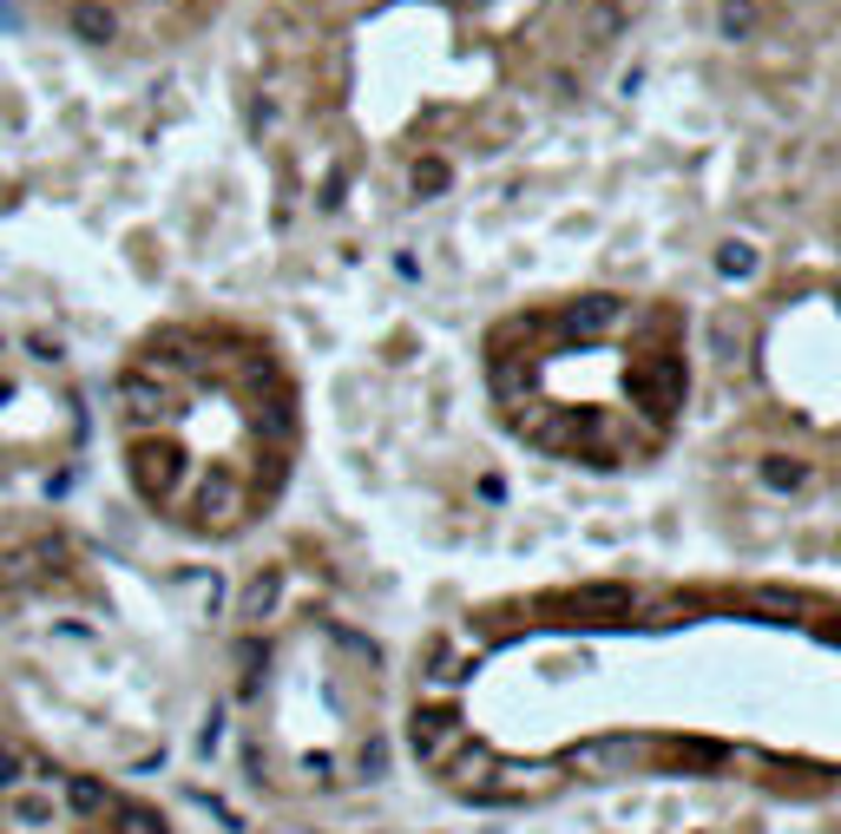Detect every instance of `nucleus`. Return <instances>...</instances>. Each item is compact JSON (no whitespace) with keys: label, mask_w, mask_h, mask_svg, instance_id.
<instances>
[{"label":"nucleus","mask_w":841,"mask_h":834,"mask_svg":"<svg viewBox=\"0 0 841 834\" xmlns=\"http://www.w3.org/2000/svg\"><path fill=\"white\" fill-rule=\"evenodd\" d=\"M408 749H415L420 768H447L461 749H467V723H461V709H415V723H408Z\"/></svg>","instance_id":"obj_1"},{"label":"nucleus","mask_w":841,"mask_h":834,"mask_svg":"<svg viewBox=\"0 0 841 834\" xmlns=\"http://www.w3.org/2000/svg\"><path fill=\"white\" fill-rule=\"evenodd\" d=\"M644 756H651L644 736H592V743H578L560 768H578V775H592V782H619L631 768H644Z\"/></svg>","instance_id":"obj_2"},{"label":"nucleus","mask_w":841,"mask_h":834,"mask_svg":"<svg viewBox=\"0 0 841 834\" xmlns=\"http://www.w3.org/2000/svg\"><path fill=\"white\" fill-rule=\"evenodd\" d=\"M560 782V763H493V775L474 788V802H526V795H553Z\"/></svg>","instance_id":"obj_3"},{"label":"nucleus","mask_w":841,"mask_h":834,"mask_svg":"<svg viewBox=\"0 0 841 834\" xmlns=\"http://www.w3.org/2000/svg\"><path fill=\"white\" fill-rule=\"evenodd\" d=\"M631 388H637V395H651V415H671V408H677V395H684V368H677L671 355H651V361H637V368H631Z\"/></svg>","instance_id":"obj_4"},{"label":"nucleus","mask_w":841,"mask_h":834,"mask_svg":"<svg viewBox=\"0 0 841 834\" xmlns=\"http://www.w3.org/2000/svg\"><path fill=\"white\" fill-rule=\"evenodd\" d=\"M619 309H625L619 296H578V302H565L560 309V322L572 329V336H598V329L619 322Z\"/></svg>","instance_id":"obj_5"},{"label":"nucleus","mask_w":841,"mask_h":834,"mask_svg":"<svg viewBox=\"0 0 841 834\" xmlns=\"http://www.w3.org/2000/svg\"><path fill=\"white\" fill-rule=\"evenodd\" d=\"M277 598H283V572H277V565H264V572L244 585V598H237V618H244V625H264V618L277 612Z\"/></svg>","instance_id":"obj_6"},{"label":"nucleus","mask_w":841,"mask_h":834,"mask_svg":"<svg viewBox=\"0 0 841 834\" xmlns=\"http://www.w3.org/2000/svg\"><path fill=\"white\" fill-rule=\"evenodd\" d=\"M493 763H499V756H493L487 743H467V749H461L454 763L441 768V775H447V788H454V795H474V788H481V782L493 775Z\"/></svg>","instance_id":"obj_7"},{"label":"nucleus","mask_w":841,"mask_h":834,"mask_svg":"<svg viewBox=\"0 0 841 834\" xmlns=\"http://www.w3.org/2000/svg\"><path fill=\"white\" fill-rule=\"evenodd\" d=\"M619 33H625V7H619V0H592V7H585V33H578L585 53H605Z\"/></svg>","instance_id":"obj_8"},{"label":"nucleus","mask_w":841,"mask_h":834,"mask_svg":"<svg viewBox=\"0 0 841 834\" xmlns=\"http://www.w3.org/2000/svg\"><path fill=\"white\" fill-rule=\"evenodd\" d=\"M756 474H763V487L770 493H802L809 487V460H789V454H763Z\"/></svg>","instance_id":"obj_9"},{"label":"nucleus","mask_w":841,"mask_h":834,"mask_svg":"<svg viewBox=\"0 0 841 834\" xmlns=\"http://www.w3.org/2000/svg\"><path fill=\"white\" fill-rule=\"evenodd\" d=\"M631 585H578L572 592V612H631Z\"/></svg>","instance_id":"obj_10"},{"label":"nucleus","mask_w":841,"mask_h":834,"mask_svg":"<svg viewBox=\"0 0 841 834\" xmlns=\"http://www.w3.org/2000/svg\"><path fill=\"white\" fill-rule=\"evenodd\" d=\"M716 33L723 40H750L756 33V0H716Z\"/></svg>","instance_id":"obj_11"},{"label":"nucleus","mask_w":841,"mask_h":834,"mask_svg":"<svg viewBox=\"0 0 841 834\" xmlns=\"http://www.w3.org/2000/svg\"><path fill=\"white\" fill-rule=\"evenodd\" d=\"M415 198H441L447 185H454V171H447V158H415Z\"/></svg>","instance_id":"obj_12"},{"label":"nucleus","mask_w":841,"mask_h":834,"mask_svg":"<svg viewBox=\"0 0 841 834\" xmlns=\"http://www.w3.org/2000/svg\"><path fill=\"white\" fill-rule=\"evenodd\" d=\"M716 277H730V282L756 277V250H750V244H736V237H730V244H723V250H716Z\"/></svg>","instance_id":"obj_13"},{"label":"nucleus","mask_w":841,"mask_h":834,"mask_svg":"<svg viewBox=\"0 0 841 834\" xmlns=\"http://www.w3.org/2000/svg\"><path fill=\"white\" fill-rule=\"evenodd\" d=\"M119 834H171V828H165V815H151V808H139V802H126V808H119Z\"/></svg>","instance_id":"obj_14"},{"label":"nucleus","mask_w":841,"mask_h":834,"mask_svg":"<svg viewBox=\"0 0 841 834\" xmlns=\"http://www.w3.org/2000/svg\"><path fill=\"white\" fill-rule=\"evenodd\" d=\"M427 677H434V684H461V677H467V657H461V651H441V664H434Z\"/></svg>","instance_id":"obj_15"},{"label":"nucleus","mask_w":841,"mask_h":834,"mask_svg":"<svg viewBox=\"0 0 841 834\" xmlns=\"http://www.w3.org/2000/svg\"><path fill=\"white\" fill-rule=\"evenodd\" d=\"M756 598H763V605H770V612H802V598H795V592H775V585H763V592H756Z\"/></svg>","instance_id":"obj_16"},{"label":"nucleus","mask_w":841,"mask_h":834,"mask_svg":"<svg viewBox=\"0 0 841 834\" xmlns=\"http://www.w3.org/2000/svg\"><path fill=\"white\" fill-rule=\"evenodd\" d=\"M710 336H716V348H723V355H730V348L743 342V329H736L730 316H716V329H710Z\"/></svg>","instance_id":"obj_17"}]
</instances>
